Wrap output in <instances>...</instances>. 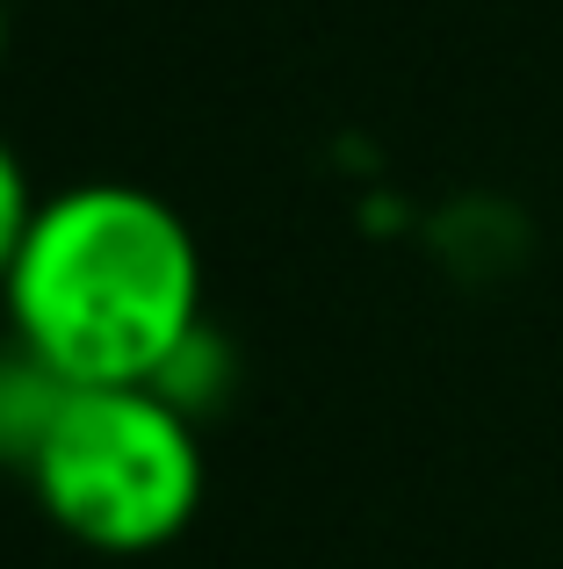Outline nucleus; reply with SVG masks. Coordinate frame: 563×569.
<instances>
[{
    "mask_svg": "<svg viewBox=\"0 0 563 569\" xmlns=\"http://www.w3.org/2000/svg\"><path fill=\"white\" fill-rule=\"evenodd\" d=\"M8 332L29 339L80 389H145L196 332L203 246L188 217L152 188L80 181L43 194L8 267Z\"/></svg>",
    "mask_w": 563,
    "mask_h": 569,
    "instance_id": "obj_1",
    "label": "nucleus"
},
{
    "mask_svg": "<svg viewBox=\"0 0 563 569\" xmlns=\"http://www.w3.org/2000/svg\"><path fill=\"white\" fill-rule=\"evenodd\" d=\"M43 519L95 556H152L203 512L196 418L159 389H80L22 476Z\"/></svg>",
    "mask_w": 563,
    "mask_h": 569,
    "instance_id": "obj_2",
    "label": "nucleus"
},
{
    "mask_svg": "<svg viewBox=\"0 0 563 569\" xmlns=\"http://www.w3.org/2000/svg\"><path fill=\"white\" fill-rule=\"evenodd\" d=\"M80 397V382L66 368H51L29 339H0V469L29 476V461L43 455L51 426L66 418V403Z\"/></svg>",
    "mask_w": 563,
    "mask_h": 569,
    "instance_id": "obj_3",
    "label": "nucleus"
},
{
    "mask_svg": "<svg viewBox=\"0 0 563 569\" xmlns=\"http://www.w3.org/2000/svg\"><path fill=\"white\" fill-rule=\"evenodd\" d=\"M231 376H239V353H231V339L217 332L210 318L196 325V332L181 339V347L167 353V368H159L145 389H159L167 403H181L188 418H203L210 403H225V389H231Z\"/></svg>",
    "mask_w": 563,
    "mask_h": 569,
    "instance_id": "obj_4",
    "label": "nucleus"
},
{
    "mask_svg": "<svg viewBox=\"0 0 563 569\" xmlns=\"http://www.w3.org/2000/svg\"><path fill=\"white\" fill-rule=\"evenodd\" d=\"M37 202H43V194L29 188L22 152L0 138V289H8V267H14V252H22L29 223H37Z\"/></svg>",
    "mask_w": 563,
    "mask_h": 569,
    "instance_id": "obj_5",
    "label": "nucleus"
},
{
    "mask_svg": "<svg viewBox=\"0 0 563 569\" xmlns=\"http://www.w3.org/2000/svg\"><path fill=\"white\" fill-rule=\"evenodd\" d=\"M0 58H8V8H0Z\"/></svg>",
    "mask_w": 563,
    "mask_h": 569,
    "instance_id": "obj_6",
    "label": "nucleus"
}]
</instances>
